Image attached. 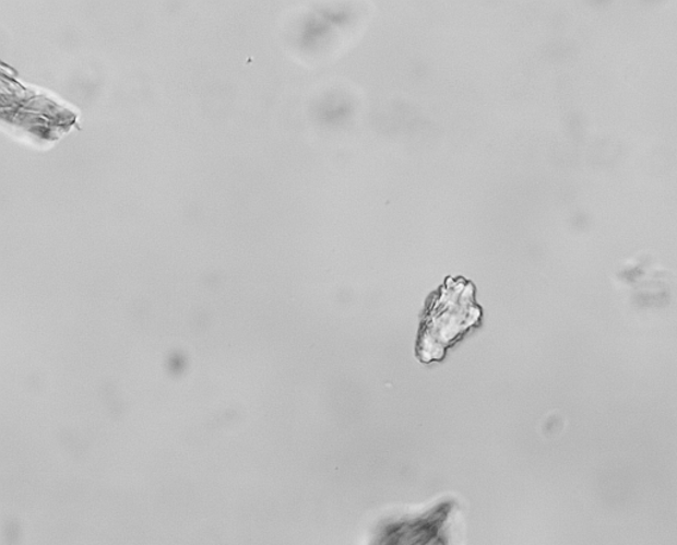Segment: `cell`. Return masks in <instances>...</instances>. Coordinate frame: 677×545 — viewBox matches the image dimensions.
Here are the masks:
<instances>
[{
    "label": "cell",
    "mask_w": 677,
    "mask_h": 545,
    "mask_svg": "<svg viewBox=\"0 0 677 545\" xmlns=\"http://www.w3.org/2000/svg\"><path fill=\"white\" fill-rule=\"evenodd\" d=\"M472 282L449 279L430 299L419 323L416 355L423 363L441 362L447 351L482 324Z\"/></svg>",
    "instance_id": "cell-1"
}]
</instances>
